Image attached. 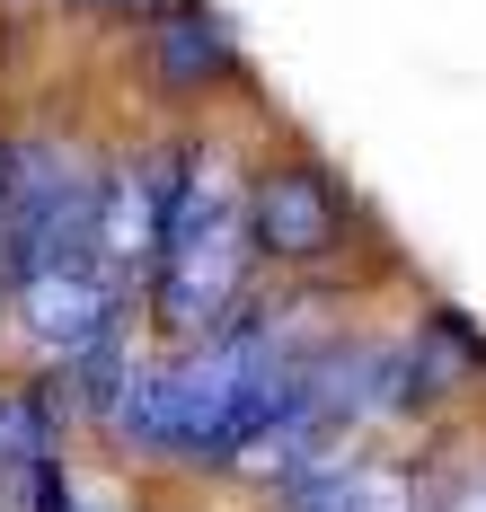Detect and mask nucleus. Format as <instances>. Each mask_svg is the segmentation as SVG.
<instances>
[{
    "label": "nucleus",
    "mask_w": 486,
    "mask_h": 512,
    "mask_svg": "<svg viewBox=\"0 0 486 512\" xmlns=\"http://www.w3.org/2000/svg\"><path fill=\"white\" fill-rule=\"evenodd\" d=\"M98 195L62 142H0V274H54V265H98Z\"/></svg>",
    "instance_id": "f03ea898"
},
{
    "label": "nucleus",
    "mask_w": 486,
    "mask_h": 512,
    "mask_svg": "<svg viewBox=\"0 0 486 512\" xmlns=\"http://www.w3.org/2000/svg\"><path fill=\"white\" fill-rule=\"evenodd\" d=\"M451 512H486V477H469V486H460V504Z\"/></svg>",
    "instance_id": "6e6552de"
},
{
    "label": "nucleus",
    "mask_w": 486,
    "mask_h": 512,
    "mask_svg": "<svg viewBox=\"0 0 486 512\" xmlns=\"http://www.w3.org/2000/svg\"><path fill=\"white\" fill-rule=\"evenodd\" d=\"M89 9H160V0H89Z\"/></svg>",
    "instance_id": "1a4fd4ad"
},
{
    "label": "nucleus",
    "mask_w": 486,
    "mask_h": 512,
    "mask_svg": "<svg viewBox=\"0 0 486 512\" xmlns=\"http://www.w3.org/2000/svg\"><path fill=\"white\" fill-rule=\"evenodd\" d=\"M336 230H345V212H336L319 168H274L266 186H257V239H266V256H292V265L327 256Z\"/></svg>",
    "instance_id": "20e7f679"
},
{
    "label": "nucleus",
    "mask_w": 486,
    "mask_h": 512,
    "mask_svg": "<svg viewBox=\"0 0 486 512\" xmlns=\"http://www.w3.org/2000/svg\"><path fill=\"white\" fill-rule=\"evenodd\" d=\"M18 318L45 354L80 362L115 336V292H107V265H54V274H27L18 283Z\"/></svg>",
    "instance_id": "7ed1b4c3"
},
{
    "label": "nucleus",
    "mask_w": 486,
    "mask_h": 512,
    "mask_svg": "<svg viewBox=\"0 0 486 512\" xmlns=\"http://www.w3.org/2000/svg\"><path fill=\"white\" fill-rule=\"evenodd\" d=\"M283 504L292 512H416V486H407L398 468H380V460L327 451V460H310V468L283 477Z\"/></svg>",
    "instance_id": "423d86ee"
},
{
    "label": "nucleus",
    "mask_w": 486,
    "mask_h": 512,
    "mask_svg": "<svg viewBox=\"0 0 486 512\" xmlns=\"http://www.w3.org/2000/svg\"><path fill=\"white\" fill-rule=\"evenodd\" d=\"M160 230H168V177L160 168H115L107 195H98V265L107 274L160 265Z\"/></svg>",
    "instance_id": "39448f33"
},
{
    "label": "nucleus",
    "mask_w": 486,
    "mask_h": 512,
    "mask_svg": "<svg viewBox=\"0 0 486 512\" xmlns=\"http://www.w3.org/2000/svg\"><path fill=\"white\" fill-rule=\"evenodd\" d=\"M151 53H160V71L177 80V89H195V80H221V71H230V36H221L213 9H168L160 36H151Z\"/></svg>",
    "instance_id": "0eeeda50"
},
{
    "label": "nucleus",
    "mask_w": 486,
    "mask_h": 512,
    "mask_svg": "<svg viewBox=\"0 0 486 512\" xmlns=\"http://www.w3.org/2000/svg\"><path fill=\"white\" fill-rule=\"evenodd\" d=\"M248 283V195L239 168L221 151H186L168 177V230L151 265V309L177 336H213L230 327V301Z\"/></svg>",
    "instance_id": "f257e3e1"
}]
</instances>
